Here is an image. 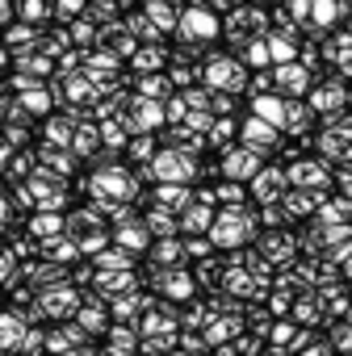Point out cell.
Segmentation results:
<instances>
[{
    "label": "cell",
    "instance_id": "1",
    "mask_svg": "<svg viewBox=\"0 0 352 356\" xmlns=\"http://www.w3.org/2000/svg\"><path fill=\"white\" fill-rule=\"evenodd\" d=\"M252 168H256L252 151H231V159H227V172H231V176H243V172H252Z\"/></svg>",
    "mask_w": 352,
    "mask_h": 356
},
{
    "label": "cell",
    "instance_id": "2",
    "mask_svg": "<svg viewBox=\"0 0 352 356\" xmlns=\"http://www.w3.org/2000/svg\"><path fill=\"white\" fill-rule=\"evenodd\" d=\"M185 22H189V26H185L189 34H214V17H210V13H189Z\"/></svg>",
    "mask_w": 352,
    "mask_h": 356
},
{
    "label": "cell",
    "instance_id": "3",
    "mask_svg": "<svg viewBox=\"0 0 352 356\" xmlns=\"http://www.w3.org/2000/svg\"><path fill=\"white\" fill-rule=\"evenodd\" d=\"M151 227H155V231H172V214H163V210L151 214Z\"/></svg>",
    "mask_w": 352,
    "mask_h": 356
},
{
    "label": "cell",
    "instance_id": "4",
    "mask_svg": "<svg viewBox=\"0 0 352 356\" xmlns=\"http://www.w3.org/2000/svg\"><path fill=\"white\" fill-rule=\"evenodd\" d=\"M256 109H260V113H269V118H281V105H273V101H260Z\"/></svg>",
    "mask_w": 352,
    "mask_h": 356
}]
</instances>
